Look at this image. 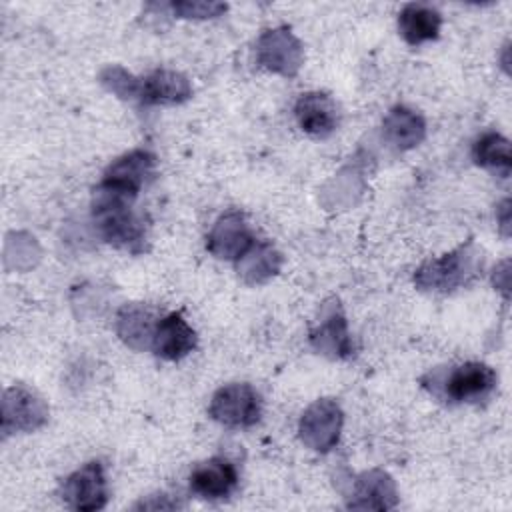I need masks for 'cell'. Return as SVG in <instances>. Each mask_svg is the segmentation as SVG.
<instances>
[{"label":"cell","instance_id":"cell-15","mask_svg":"<svg viewBox=\"0 0 512 512\" xmlns=\"http://www.w3.org/2000/svg\"><path fill=\"white\" fill-rule=\"evenodd\" d=\"M160 318L162 316H158V310L152 306L126 304L116 316V332L130 348L144 350L150 348Z\"/></svg>","mask_w":512,"mask_h":512},{"label":"cell","instance_id":"cell-9","mask_svg":"<svg viewBox=\"0 0 512 512\" xmlns=\"http://www.w3.org/2000/svg\"><path fill=\"white\" fill-rule=\"evenodd\" d=\"M154 174H156V156L148 150L136 148L118 156L106 168L100 184L138 196V192L154 178Z\"/></svg>","mask_w":512,"mask_h":512},{"label":"cell","instance_id":"cell-16","mask_svg":"<svg viewBox=\"0 0 512 512\" xmlns=\"http://www.w3.org/2000/svg\"><path fill=\"white\" fill-rule=\"evenodd\" d=\"M440 28L442 14L434 6L410 2L398 12V32L410 46L436 40Z\"/></svg>","mask_w":512,"mask_h":512},{"label":"cell","instance_id":"cell-11","mask_svg":"<svg viewBox=\"0 0 512 512\" xmlns=\"http://www.w3.org/2000/svg\"><path fill=\"white\" fill-rule=\"evenodd\" d=\"M196 344L198 336L186 318L180 312H168L156 324L150 350L162 360L176 362L188 356Z\"/></svg>","mask_w":512,"mask_h":512},{"label":"cell","instance_id":"cell-6","mask_svg":"<svg viewBox=\"0 0 512 512\" xmlns=\"http://www.w3.org/2000/svg\"><path fill=\"white\" fill-rule=\"evenodd\" d=\"M256 60L270 72L296 76L304 60V48L290 28L280 26L262 32L256 42Z\"/></svg>","mask_w":512,"mask_h":512},{"label":"cell","instance_id":"cell-19","mask_svg":"<svg viewBox=\"0 0 512 512\" xmlns=\"http://www.w3.org/2000/svg\"><path fill=\"white\" fill-rule=\"evenodd\" d=\"M472 158L480 168H486L500 178L510 176V170H512L510 140L498 132L482 134L472 146Z\"/></svg>","mask_w":512,"mask_h":512},{"label":"cell","instance_id":"cell-4","mask_svg":"<svg viewBox=\"0 0 512 512\" xmlns=\"http://www.w3.org/2000/svg\"><path fill=\"white\" fill-rule=\"evenodd\" d=\"M208 414L228 428H252L262 418V400L250 384L232 382L214 392Z\"/></svg>","mask_w":512,"mask_h":512},{"label":"cell","instance_id":"cell-2","mask_svg":"<svg viewBox=\"0 0 512 512\" xmlns=\"http://www.w3.org/2000/svg\"><path fill=\"white\" fill-rule=\"evenodd\" d=\"M482 258L472 240L462 244L460 248L440 256L426 260L414 274V284L422 292L448 294L454 292L480 276Z\"/></svg>","mask_w":512,"mask_h":512},{"label":"cell","instance_id":"cell-22","mask_svg":"<svg viewBox=\"0 0 512 512\" xmlns=\"http://www.w3.org/2000/svg\"><path fill=\"white\" fill-rule=\"evenodd\" d=\"M102 84H106L108 90H112L120 98L132 100L138 96V80L130 76L124 68H118V66L106 68L102 74Z\"/></svg>","mask_w":512,"mask_h":512},{"label":"cell","instance_id":"cell-18","mask_svg":"<svg viewBox=\"0 0 512 512\" xmlns=\"http://www.w3.org/2000/svg\"><path fill=\"white\" fill-rule=\"evenodd\" d=\"M310 342L330 358H350L354 352L346 318L338 308L328 312L322 324L310 332Z\"/></svg>","mask_w":512,"mask_h":512},{"label":"cell","instance_id":"cell-3","mask_svg":"<svg viewBox=\"0 0 512 512\" xmlns=\"http://www.w3.org/2000/svg\"><path fill=\"white\" fill-rule=\"evenodd\" d=\"M498 376L494 368L484 362H464L446 372H430L422 378L424 388L434 396L454 402L470 404L486 400L496 388Z\"/></svg>","mask_w":512,"mask_h":512},{"label":"cell","instance_id":"cell-12","mask_svg":"<svg viewBox=\"0 0 512 512\" xmlns=\"http://www.w3.org/2000/svg\"><path fill=\"white\" fill-rule=\"evenodd\" d=\"M294 116L302 132L328 138L340 124L338 104L326 92H306L294 104Z\"/></svg>","mask_w":512,"mask_h":512},{"label":"cell","instance_id":"cell-20","mask_svg":"<svg viewBox=\"0 0 512 512\" xmlns=\"http://www.w3.org/2000/svg\"><path fill=\"white\" fill-rule=\"evenodd\" d=\"M282 266V256L268 242H254V246L236 262L238 274L248 284H262L272 278Z\"/></svg>","mask_w":512,"mask_h":512},{"label":"cell","instance_id":"cell-21","mask_svg":"<svg viewBox=\"0 0 512 512\" xmlns=\"http://www.w3.org/2000/svg\"><path fill=\"white\" fill-rule=\"evenodd\" d=\"M356 500L350 502L352 508H374V510H386L396 504V490L392 480L384 472H368L362 474L356 492Z\"/></svg>","mask_w":512,"mask_h":512},{"label":"cell","instance_id":"cell-14","mask_svg":"<svg viewBox=\"0 0 512 512\" xmlns=\"http://www.w3.org/2000/svg\"><path fill=\"white\" fill-rule=\"evenodd\" d=\"M192 96L190 80L176 70L158 68L138 80V100L148 106L182 104Z\"/></svg>","mask_w":512,"mask_h":512},{"label":"cell","instance_id":"cell-10","mask_svg":"<svg viewBox=\"0 0 512 512\" xmlns=\"http://www.w3.org/2000/svg\"><path fill=\"white\" fill-rule=\"evenodd\" d=\"M190 490L204 500H226L238 488V470L236 466L222 458L214 456L196 464L190 472Z\"/></svg>","mask_w":512,"mask_h":512},{"label":"cell","instance_id":"cell-5","mask_svg":"<svg viewBox=\"0 0 512 512\" xmlns=\"http://www.w3.org/2000/svg\"><path fill=\"white\" fill-rule=\"evenodd\" d=\"M62 502L80 512L102 510L108 502V480L102 462L92 460L74 470L62 484Z\"/></svg>","mask_w":512,"mask_h":512},{"label":"cell","instance_id":"cell-1","mask_svg":"<svg viewBox=\"0 0 512 512\" xmlns=\"http://www.w3.org/2000/svg\"><path fill=\"white\" fill-rule=\"evenodd\" d=\"M136 196L98 184L92 198V220L108 244L132 254L144 252L148 228L144 216L134 210Z\"/></svg>","mask_w":512,"mask_h":512},{"label":"cell","instance_id":"cell-7","mask_svg":"<svg viewBox=\"0 0 512 512\" xmlns=\"http://www.w3.org/2000/svg\"><path fill=\"white\" fill-rule=\"evenodd\" d=\"M342 422L344 414L336 400H316L300 418V438L308 448L316 452H328L338 444Z\"/></svg>","mask_w":512,"mask_h":512},{"label":"cell","instance_id":"cell-17","mask_svg":"<svg viewBox=\"0 0 512 512\" xmlns=\"http://www.w3.org/2000/svg\"><path fill=\"white\" fill-rule=\"evenodd\" d=\"M382 134L394 148L410 150L424 140L426 124L418 112L406 106H394L382 122Z\"/></svg>","mask_w":512,"mask_h":512},{"label":"cell","instance_id":"cell-8","mask_svg":"<svg viewBox=\"0 0 512 512\" xmlns=\"http://www.w3.org/2000/svg\"><path fill=\"white\" fill-rule=\"evenodd\" d=\"M254 242V232L244 214L238 210L224 212L206 236L208 252L218 260L230 262H238L254 246Z\"/></svg>","mask_w":512,"mask_h":512},{"label":"cell","instance_id":"cell-13","mask_svg":"<svg viewBox=\"0 0 512 512\" xmlns=\"http://www.w3.org/2000/svg\"><path fill=\"white\" fill-rule=\"evenodd\" d=\"M46 418H48L46 404L30 388L14 386L4 392V406H2L4 432L8 430L32 432L40 428L46 422Z\"/></svg>","mask_w":512,"mask_h":512},{"label":"cell","instance_id":"cell-23","mask_svg":"<svg viewBox=\"0 0 512 512\" xmlns=\"http://www.w3.org/2000/svg\"><path fill=\"white\" fill-rule=\"evenodd\" d=\"M226 4L222 2H172V10L178 18H194V20H204V18H216L222 12H226Z\"/></svg>","mask_w":512,"mask_h":512}]
</instances>
